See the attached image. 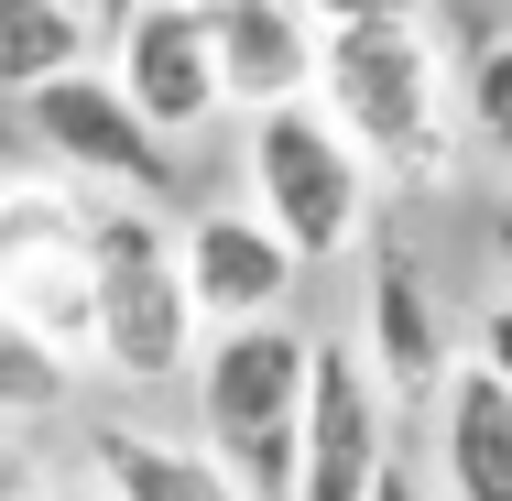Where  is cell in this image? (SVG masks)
I'll use <instances>...</instances> for the list:
<instances>
[{
  "mask_svg": "<svg viewBox=\"0 0 512 501\" xmlns=\"http://www.w3.org/2000/svg\"><path fill=\"white\" fill-rule=\"evenodd\" d=\"M458 109H469V142L512 164V33H491L469 66H458Z\"/></svg>",
  "mask_w": 512,
  "mask_h": 501,
  "instance_id": "cell-16",
  "label": "cell"
},
{
  "mask_svg": "<svg viewBox=\"0 0 512 501\" xmlns=\"http://www.w3.org/2000/svg\"><path fill=\"white\" fill-rule=\"evenodd\" d=\"M66 66H99V11L88 0H0V99H33Z\"/></svg>",
  "mask_w": 512,
  "mask_h": 501,
  "instance_id": "cell-14",
  "label": "cell"
},
{
  "mask_svg": "<svg viewBox=\"0 0 512 501\" xmlns=\"http://www.w3.org/2000/svg\"><path fill=\"white\" fill-rule=\"evenodd\" d=\"M99 44H109L99 66L120 77V99L142 109L175 153H186V142H207L218 120H240V109H229V77H218V44H207V11H197V0H120Z\"/></svg>",
  "mask_w": 512,
  "mask_h": 501,
  "instance_id": "cell-7",
  "label": "cell"
},
{
  "mask_svg": "<svg viewBox=\"0 0 512 501\" xmlns=\"http://www.w3.org/2000/svg\"><path fill=\"white\" fill-rule=\"evenodd\" d=\"M491 262H502V284H512V197L491 207Z\"/></svg>",
  "mask_w": 512,
  "mask_h": 501,
  "instance_id": "cell-21",
  "label": "cell"
},
{
  "mask_svg": "<svg viewBox=\"0 0 512 501\" xmlns=\"http://www.w3.org/2000/svg\"><path fill=\"white\" fill-rule=\"evenodd\" d=\"M88 480H99V501H240L207 447H175L153 425H99L88 436Z\"/></svg>",
  "mask_w": 512,
  "mask_h": 501,
  "instance_id": "cell-13",
  "label": "cell"
},
{
  "mask_svg": "<svg viewBox=\"0 0 512 501\" xmlns=\"http://www.w3.org/2000/svg\"><path fill=\"white\" fill-rule=\"evenodd\" d=\"M371 501H425V480L404 469V447H393V469H382V491H371Z\"/></svg>",
  "mask_w": 512,
  "mask_h": 501,
  "instance_id": "cell-20",
  "label": "cell"
},
{
  "mask_svg": "<svg viewBox=\"0 0 512 501\" xmlns=\"http://www.w3.org/2000/svg\"><path fill=\"white\" fill-rule=\"evenodd\" d=\"M88 11H99V0H88Z\"/></svg>",
  "mask_w": 512,
  "mask_h": 501,
  "instance_id": "cell-23",
  "label": "cell"
},
{
  "mask_svg": "<svg viewBox=\"0 0 512 501\" xmlns=\"http://www.w3.org/2000/svg\"><path fill=\"white\" fill-rule=\"evenodd\" d=\"M22 131H33L44 175L88 186V197H153V207L175 197V142L120 99L109 66H66V77H44V88L22 99Z\"/></svg>",
  "mask_w": 512,
  "mask_h": 501,
  "instance_id": "cell-5",
  "label": "cell"
},
{
  "mask_svg": "<svg viewBox=\"0 0 512 501\" xmlns=\"http://www.w3.org/2000/svg\"><path fill=\"white\" fill-rule=\"evenodd\" d=\"M207 349V316L175 262V218L153 197H99L88 207V360L131 393L186 382Z\"/></svg>",
  "mask_w": 512,
  "mask_h": 501,
  "instance_id": "cell-2",
  "label": "cell"
},
{
  "mask_svg": "<svg viewBox=\"0 0 512 501\" xmlns=\"http://www.w3.org/2000/svg\"><path fill=\"white\" fill-rule=\"evenodd\" d=\"M316 109L371 153L382 186H404V197L458 186L469 109H458V66L425 22H338L316 55Z\"/></svg>",
  "mask_w": 512,
  "mask_h": 501,
  "instance_id": "cell-1",
  "label": "cell"
},
{
  "mask_svg": "<svg viewBox=\"0 0 512 501\" xmlns=\"http://www.w3.org/2000/svg\"><path fill=\"white\" fill-rule=\"evenodd\" d=\"M66 403H77V349H66V338H44V327H22V316L0 305V436L55 425Z\"/></svg>",
  "mask_w": 512,
  "mask_h": 501,
  "instance_id": "cell-15",
  "label": "cell"
},
{
  "mask_svg": "<svg viewBox=\"0 0 512 501\" xmlns=\"http://www.w3.org/2000/svg\"><path fill=\"white\" fill-rule=\"evenodd\" d=\"M316 22L338 33V22H425V0H306Z\"/></svg>",
  "mask_w": 512,
  "mask_h": 501,
  "instance_id": "cell-18",
  "label": "cell"
},
{
  "mask_svg": "<svg viewBox=\"0 0 512 501\" xmlns=\"http://www.w3.org/2000/svg\"><path fill=\"white\" fill-rule=\"evenodd\" d=\"M33 491H44V458L22 436H0V501H33Z\"/></svg>",
  "mask_w": 512,
  "mask_h": 501,
  "instance_id": "cell-19",
  "label": "cell"
},
{
  "mask_svg": "<svg viewBox=\"0 0 512 501\" xmlns=\"http://www.w3.org/2000/svg\"><path fill=\"white\" fill-rule=\"evenodd\" d=\"M175 262H186V295H197L207 327H262V316H295V284H306L295 240H284L251 197L197 207V218L175 229Z\"/></svg>",
  "mask_w": 512,
  "mask_h": 501,
  "instance_id": "cell-10",
  "label": "cell"
},
{
  "mask_svg": "<svg viewBox=\"0 0 512 501\" xmlns=\"http://www.w3.org/2000/svg\"><path fill=\"white\" fill-rule=\"evenodd\" d=\"M33 501H88V491H77V480H44V491H33Z\"/></svg>",
  "mask_w": 512,
  "mask_h": 501,
  "instance_id": "cell-22",
  "label": "cell"
},
{
  "mask_svg": "<svg viewBox=\"0 0 512 501\" xmlns=\"http://www.w3.org/2000/svg\"><path fill=\"white\" fill-rule=\"evenodd\" d=\"M207 11V44H218V77H229V109L273 99H316V55H327V22L306 0H197Z\"/></svg>",
  "mask_w": 512,
  "mask_h": 501,
  "instance_id": "cell-11",
  "label": "cell"
},
{
  "mask_svg": "<svg viewBox=\"0 0 512 501\" xmlns=\"http://www.w3.org/2000/svg\"><path fill=\"white\" fill-rule=\"evenodd\" d=\"M469 360H480L491 382H512V284L480 305V316H469Z\"/></svg>",
  "mask_w": 512,
  "mask_h": 501,
  "instance_id": "cell-17",
  "label": "cell"
},
{
  "mask_svg": "<svg viewBox=\"0 0 512 501\" xmlns=\"http://www.w3.org/2000/svg\"><path fill=\"white\" fill-rule=\"evenodd\" d=\"M436 480L447 501H512V382L480 360H458L436 393Z\"/></svg>",
  "mask_w": 512,
  "mask_h": 501,
  "instance_id": "cell-12",
  "label": "cell"
},
{
  "mask_svg": "<svg viewBox=\"0 0 512 501\" xmlns=\"http://www.w3.org/2000/svg\"><path fill=\"white\" fill-rule=\"evenodd\" d=\"M349 349L371 360V382L393 393V414H404V403L436 414L447 371L469 360L458 327H447V305H436V273L414 262L404 240H371V251H360V316H349Z\"/></svg>",
  "mask_w": 512,
  "mask_h": 501,
  "instance_id": "cell-8",
  "label": "cell"
},
{
  "mask_svg": "<svg viewBox=\"0 0 512 501\" xmlns=\"http://www.w3.org/2000/svg\"><path fill=\"white\" fill-rule=\"evenodd\" d=\"M393 469V393L349 338H316V393H306V447H295V501H371Z\"/></svg>",
  "mask_w": 512,
  "mask_h": 501,
  "instance_id": "cell-9",
  "label": "cell"
},
{
  "mask_svg": "<svg viewBox=\"0 0 512 501\" xmlns=\"http://www.w3.org/2000/svg\"><path fill=\"white\" fill-rule=\"evenodd\" d=\"M197 447L229 469L240 501H295V447H306V393H316V327L262 316V327H207L197 371Z\"/></svg>",
  "mask_w": 512,
  "mask_h": 501,
  "instance_id": "cell-3",
  "label": "cell"
},
{
  "mask_svg": "<svg viewBox=\"0 0 512 501\" xmlns=\"http://www.w3.org/2000/svg\"><path fill=\"white\" fill-rule=\"evenodd\" d=\"M88 186L0 175V305L88 360Z\"/></svg>",
  "mask_w": 512,
  "mask_h": 501,
  "instance_id": "cell-6",
  "label": "cell"
},
{
  "mask_svg": "<svg viewBox=\"0 0 512 501\" xmlns=\"http://www.w3.org/2000/svg\"><path fill=\"white\" fill-rule=\"evenodd\" d=\"M240 186L251 207L295 240V262L327 273V262H360L371 251V218H382V175L371 153L327 120L316 99H273L240 120Z\"/></svg>",
  "mask_w": 512,
  "mask_h": 501,
  "instance_id": "cell-4",
  "label": "cell"
}]
</instances>
